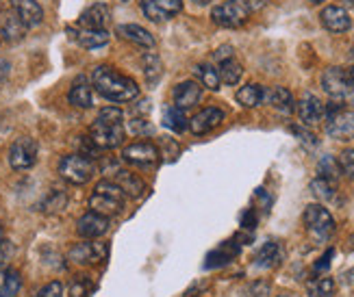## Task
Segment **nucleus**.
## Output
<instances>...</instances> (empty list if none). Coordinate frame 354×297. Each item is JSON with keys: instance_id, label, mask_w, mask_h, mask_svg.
Returning a JSON list of instances; mask_svg holds the SVG:
<instances>
[{"instance_id": "nucleus-1", "label": "nucleus", "mask_w": 354, "mask_h": 297, "mask_svg": "<svg viewBox=\"0 0 354 297\" xmlns=\"http://www.w3.org/2000/svg\"><path fill=\"white\" fill-rule=\"evenodd\" d=\"M91 87H94L102 98L111 102H133L140 98V87L133 78L120 74L109 66H98L91 72Z\"/></svg>"}, {"instance_id": "nucleus-2", "label": "nucleus", "mask_w": 354, "mask_h": 297, "mask_svg": "<svg viewBox=\"0 0 354 297\" xmlns=\"http://www.w3.org/2000/svg\"><path fill=\"white\" fill-rule=\"evenodd\" d=\"M89 137L96 144V148L113 150L124 144L127 128H124V115L118 106H104L100 108L98 117L89 126Z\"/></svg>"}, {"instance_id": "nucleus-3", "label": "nucleus", "mask_w": 354, "mask_h": 297, "mask_svg": "<svg viewBox=\"0 0 354 297\" xmlns=\"http://www.w3.org/2000/svg\"><path fill=\"white\" fill-rule=\"evenodd\" d=\"M259 7V0H224L211 9V20L222 28H239L250 20L252 11Z\"/></svg>"}, {"instance_id": "nucleus-4", "label": "nucleus", "mask_w": 354, "mask_h": 297, "mask_svg": "<svg viewBox=\"0 0 354 297\" xmlns=\"http://www.w3.org/2000/svg\"><path fill=\"white\" fill-rule=\"evenodd\" d=\"M124 200L127 193L113 180H100L89 195V209L98 215L113 217L124 209Z\"/></svg>"}, {"instance_id": "nucleus-5", "label": "nucleus", "mask_w": 354, "mask_h": 297, "mask_svg": "<svg viewBox=\"0 0 354 297\" xmlns=\"http://www.w3.org/2000/svg\"><path fill=\"white\" fill-rule=\"evenodd\" d=\"M324 115H326V135L337 142H352L354 139V111L344 108L339 100L328 102L324 106Z\"/></svg>"}, {"instance_id": "nucleus-6", "label": "nucleus", "mask_w": 354, "mask_h": 297, "mask_svg": "<svg viewBox=\"0 0 354 297\" xmlns=\"http://www.w3.org/2000/svg\"><path fill=\"white\" fill-rule=\"evenodd\" d=\"M96 161L85 154H68L59 161V176L70 184H87L96 176Z\"/></svg>"}, {"instance_id": "nucleus-7", "label": "nucleus", "mask_w": 354, "mask_h": 297, "mask_svg": "<svg viewBox=\"0 0 354 297\" xmlns=\"http://www.w3.org/2000/svg\"><path fill=\"white\" fill-rule=\"evenodd\" d=\"M304 228L309 232V237L315 243H326L333 234H335V220L328 213V209H324L322 204H309L304 209L302 215Z\"/></svg>"}, {"instance_id": "nucleus-8", "label": "nucleus", "mask_w": 354, "mask_h": 297, "mask_svg": "<svg viewBox=\"0 0 354 297\" xmlns=\"http://www.w3.org/2000/svg\"><path fill=\"white\" fill-rule=\"evenodd\" d=\"M322 87L328 93L333 100L344 102L354 93V83L350 81V76L344 68H328L322 74Z\"/></svg>"}, {"instance_id": "nucleus-9", "label": "nucleus", "mask_w": 354, "mask_h": 297, "mask_svg": "<svg viewBox=\"0 0 354 297\" xmlns=\"http://www.w3.org/2000/svg\"><path fill=\"white\" fill-rule=\"evenodd\" d=\"M37 142L30 137H20L15 139L9 148V165L15 169V171H24V169H30L35 163H37Z\"/></svg>"}, {"instance_id": "nucleus-10", "label": "nucleus", "mask_w": 354, "mask_h": 297, "mask_svg": "<svg viewBox=\"0 0 354 297\" xmlns=\"http://www.w3.org/2000/svg\"><path fill=\"white\" fill-rule=\"evenodd\" d=\"M122 159L135 167H155L161 159L159 148L150 142H137L122 150Z\"/></svg>"}, {"instance_id": "nucleus-11", "label": "nucleus", "mask_w": 354, "mask_h": 297, "mask_svg": "<svg viewBox=\"0 0 354 297\" xmlns=\"http://www.w3.org/2000/svg\"><path fill=\"white\" fill-rule=\"evenodd\" d=\"M109 256V245L106 243H76L68 258L72 262H79V265H96L102 262Z\"/></svg>"}, {"instance_id": "nucleus-12", "label": "nucleus", "mask_w": 354, "mask_h": 297, "mask_svg": "<svg viewBox=\"0 0 354 297\" xmlns=\"http://www.w3.org/2000/svg\"><path fill=\"white\" fill-rule=\"evenodd\" d=\"M140 5L148 20L163 22V20H170L172 15L180 13L183 0H140Z\"/></svg>"}, {"instance_id": "nucleus-13", "label": "nucleus", "mask_w": 354, "mask_h": 297, "mask_svg": "<svg viewBox=\"0 0 354 297\" xmlns=\"http://www.w3.org/2000/svg\"><path fill=\"white\" fill-rule=\"evenodd\" d=\"M224 122V111L218 106H207L203 111H198L192 119H189V131L194 135H207L213 128H218L220 124Z\"/></svg>"}, {"instance_id": "nucleus-14", "label": "nucleus", "mask_w": 354, "mask_h": 297, "mask_svg": "<svg viewBox=\"0 0 354 297\" xmlns=\"http://www.w3.org/2000/svg\"><path fill=\"white\" fill-rule=\"evenodd\" d=\"M296 111L304 126H315V124L324 117V102H322L315 93H304L296 102Z\"/></svg>"}, {"instance_id": "nucleus-15", "label": "nucleus", "mask_w": 354, "mask_h": 297, "mask_svg": "<svg viewBox=\"0 0 354 297\" xmlns=\"http://www.w3.org/2000/svg\"><path fill=\"white\" fill-rule=\"evenodd\" d=\"M319 22L324 26L328 33H346L352 26V20H350V13L344 9V7H337V5H330V7H324L319 13Z\"/></svg>"}, {"instance_id": "nucleus-16", "label": "nucleus", "mask_w": 354, "mask_h": 297, "mask_svg": "<svg viewBox=\"0 0 354 297\" xmlns=\"http://www.w3.org/2000/svg\"><path fill=\"white\" fill-rule=\"evenodd\" d=\"M109 226H111L109 217L89 211L81 217L79 224H76V232H79V237H83V239H98L109 230Z\"/></svg>"}, {"instance_id": "nucleus-17", "label": "nucleus", "mask_w": 354, "mask_h": 297, "mask_svg": "<svg viewBox=\"0 0 354 297\" xmlns=\"http://www.w3.org/2000/svg\"><path fill=\"white\" fill-rule=\"evenodd\" d=\"M68 33L81 48H87V50H96V48H102V46L109 44V33H106V30L79 26V28H68Z\"/></svg>"}, {"instance_id": "nucleus-18", "label": "nucleus", "mask_w": 354, "mask_h": 297, "mask_svg": "<svg viewBox=\"0 0 354 297\" xmlns=\"http://www.w3.org/2000/svg\"><path fill=\"white\" fill-rule=\"evenodd\" d=\"M109 22H111V9L104 3H96V5L87 7L79 18V26L96 28V30H106Z\"/></svg>"}, {"instance_id": "nucleus-19", "label": "nucleus", "mask_w": 354, "mask_h": 297, "mask_svg": "<svg viewBox=\"0 0 354 297\" xmlns=\"http://www.w3.org/2000/svg\"><path fill=\"white\" fill-rule=\"evenodd\" d=\"M9 3H11L13 13L18 15L28 28L39 26L44 22V9L37 0H9Z\"/></svg>"}, {"instance_id": "nucleus-20", "label": "nucleus", "mask_w": 354, "mask_h": 297, "mask_svg": "<svg viewBox=\"0 0 354 297\" xmlns=\"http://www.w3.org/2000/svg\"><path fill=\"white\" fill-rule=\"evenodd\" d=\"M172 98H174V106L187 111V108L196 106L200 102V98H203V87H200V83H196V81H183L174 87Z\"/></svg>"}, {"instance_id": "nucleus-21", "label": "nucleus", "mask_w": 354, "mask_h": 297, "mask_svg": "<svg viewBox=\"0 0 354 297\" xmlns=\"http://www.w3.org/2000/svg\"><path fill=\"white\" fill-rule=\"evenodd\" d=\"M283 258H285V249L281 241H266L259 247V252L254 256V265L259 269H274L283 262Z\"/></svg>"}, {"instance_id": "nucleus-22", "label": "nucleus", "mask_w": 354, "mask_h": 297, "mask_svg": "<svg viewBox=\"0 0 354 297\" xmlns=\"http://www.w3.org/2000/svg\"><path fill=\"white\" fill-rule=\"evenodd\" d=\"M118 35L122 37V39H127V41H131V44H135V46H142V48H155V37L150 35V30H146L144 26H140V24H120L118 28Z\"/></svg>"}, {"instance_id": "nucleus-23", "label": "nucleus", "mask_w": 354, "mask_h": 297, "mask_svg": "<svg viewBox=\"0 0 354 297\" xmlns=\"http://www.w3.org/2000/svg\"><path fill=\"white\" fill-rule=\"evenodd\" d=\"M68 102L76 108H89L94 104V93H91V85L87 83L85 76H79L72 83V87L68 91Z\"/></svg>"}, {"instance_id": "nucleus-24", "label": "nucleus", "mask_w": 354, "mask_h": 297, "mask_svg": "<svg viewBox=\"0 0 354 297\" xmlns=\"http://www.w3.org/2000/svg\"><path fill=\"white\" fill-rule=\"evenodd\" d=\"M263 102L272 104L276 111H281L285 115L294 113L296 111V100L291 96V91L285 89V87H272V89H266V98Z\"/></svg>"}, {"instance_id": "nucleus-25", "label": "nucleus", "mask_w": 354, "mask_h": 297, "mask_svg": "<svg viewBox=\"0 0 354 297\" xmlns=\"http://www.w3.org/2000/svg\"><path fill=\"white\" fill-rule=\"evenodd\" d=\"M237 254H239V243H235V241H224L220 247H215L213 252H209V254H207L205 267H207V269H218V267H224V265H228V262L233 260Z\"/></svg>"}, {"instance_id": "nucleus-26", "label": "nucleus", "mask_w": 354, "mask_h": 297, "mask_svg": "<svg viewBox=\"0 0 354 297\" xmlns=\"http://www.w3.org/2000/svg\"><path fill=\"white\" fill-rule=\"evenodd\" d=\"M113 182H115L127 195H131V198H140V195H144V191H146V182H144L140 176H135L133 171H129V169H115Z\"/></svg>"}, {"instance_id": "nucleus-27", "label": "nucleus", "mask_w": 354, "mask_h": 297, "mask_svg": "<svg viewBox=\"0 0 354 297\" xmlns=\"http://www.w3.org/2000/svg\"><path fill=\"white\" fill-rule=\"evenodd\" d=\"M26 24L18 18L15 13H7L3 22H0V39H5L9 44H15V41H20L24 39L26 35Z\"/></svg>"}, {"instance_id": "nucleus-28", "label": "nucleus", "mask_w": 354, "mask_h": 297, "mask_svg": "<svg viewBox=\"0 0 354 297\" xmlns=\"http://www.w3.org/2000/svg\"><path fill=\"white\" fill-rule=\"evenodd\" d=\"M237 102L243 106V108H254L259 104H263V98H266V87L263 85H257V83H248L237 89Z\"/></svg>"}, {"instance_id": "nucleus-29", "label": "nucleus", "mask_w": 354, "mask_h": 297, "mask_svg": "<svg viewBox=\"0 0 354 297\" xmlns=\"http://www.w3.org/2000/svg\"><path fill=\"white\" fill-rule=\"evenodd\" d=\"M335 291H337V285L328 276L311 278L309 282H306V295L309 297H333Z\"/></svg>"}, {"instance_id": "nucleus-30", "label": "nucleus", "mask_w": 354, "mask_h": 297, "mask_svg": "<svg viewBox=\"0 0 354 297\" xmlns=\"http://www.w3.org/2000/svg\"><path fill=\"white\" fill-rule=\"evenodd\" d=\"M163 126L174 131V133H183V131L189 128V119H187V115H185L183 108L172 104V106H167L165 113H163Z\"/></svg>"}, {"instance_id": "nucleus-31", "label": "nucleus", "mask_w": 354, "mask_h": 297, "mask_svg": "<svg viewBox=\"0 0 354 297\" xmlns=\"http://www.w3.org/2000/svg\"><path fill=\"white\" fill-rule=\"evenodd\" d=\"M194 72H196L198 81H200V85H203V87H207V89H211V91H218V89H220L222 81H220L218 70H215L213 66H209V64H198V66L194 68Z\"/></svg>"}, {"instance_id": "nucleus-32", "label": "nucleus", "mask_w": 354, "mask_h": 297, "mask_svg": "<svg viewBox=\"0 0 354 297\" xmlns=\"http://www.w3.org/2000/svg\"><path fill=\"white\" fill-rule=\"evenodd\" d=\"M218 74H220V81L224 85H237L241 81V76H243V68H241L239 61L228 59V61H222V64H220Z\"/></svg>"}, {"instance_id": "nucleus-33", "label": "nucleus", "mask_w": 354, "mask_h": 297, "mask_svg": "<svg viewBox=\"0 0 354 297\" xmlns=\"http://www.w3.org/2000/svg\"><path fill=\"white\" fill-rule=\"evenodd\" d=\"M311 193L322 202H339V198H337V184L319 176L311 182Z\"/></svg>"}, {"instance_id": "nucleus-34", "label": "nucleus", "mask_w": 354, "mask_h": 297, "mask_svg": "<svg viewBox=\"0 0 354 297\" xmlns=\"http://www.w3.org/2000/svg\"><path fill=\"white\" fill-rule=\"evenodd\" d=\"M317 174H319V178H324V180H330V182H335L337 184V180L342 178V165H339V161L337 159H333V156H324L319 163H317Z\"/></svg>"}, {"instance_id": "nucleus-35", "label": "nucleus", "mask_w": 354, "mask_h": 297, "mask_svg": "<svg viewBox=\"0 0 354 297\" xmlns=\"http://www.w3.org/2000/svg\"><path fill=\"white\" fill-rule=\"evenodd\" d=\"M68 207V195L64 191H59V189H53L48 195L44 198V202L39 204V209L44 213H48V215H55V213H61Z\"/></svg>"}, {"instance_id": "nucleus-36", "label": "nucleus", "mask_w": 354, "mask_h": 297, "mask_svg": "<svg viewBox=\"0 0 354 297\" xmlns=\"http://www.w3.org/2000/svg\"><path fill=\"white\" fill-rule=\"evenodd\" d=\"M142 66H144V74L148 78V83L150 85H155L161 74H163V64H161V59L155 55V52H146L144 59H142Z\"/></svg>"}, {"instance_id": "nucleus-37", "label": "nucleus", "mask_w": 354, "mask_h": 297, "mask_svg": "<svg viewBox=\"0 0 354 297\" xmlns=\"http://www.w3.org/2000/svg\"><path fill=\"white\" fill-rule=\"evenodd\" d=\"M20 289H22V276L15 271V269L9 267L5 285L0 287V297H15V295L20 293Z\"/></svg>"}, {"instance_id": "nucleus-38", "label": "nucleus", "mask_w": 354, "mask_h": 297, "mask_svg": "<svg viewBox=\"0 0 354 297\" xmlns=\"http://www.w3.org/2000/svg\"><path fill=\"white\" fill-rule=\"evenodd\" d=\"M94 293V285L87 278H76L70 287V297H89Z\"/></svg>"}, {"instance_id": "nucleus-39", "label": "nucleus", "mask_w": 354, "mask_h": 297, "mask_svg": "<svg viewBox=\"0 0 354 297\" xmlns=\"http://www.w3.org/2000/svg\"><path fill=\"white\" fill-rule=\"evenodd\" d=\"M157 148H159V154H161V159H167V156H170V161H174L176 156L180 154V148H178V144L174 142V139H167V137L159 139Z\"/></svg>"}, {"instance_id": "nucleus-40", "label": "nucleus", "mask_w": 354, "mask_h": 297, "mask_svg": "<svg viewBox=\"0 0 354 297\" xmlns=\"http://www.w3.org/2000/svg\"><path fill=\"white\" fill-rule=\"evenodd\" d=\"M339 165H342V171L348 176V178H352L354 180V148H350V150H344L342 152V156L339 159Z\"/></svg>"}, {"instance_id": "nucleus-41", "label": "nucleus", "mask_w": 354, "mask_h": 297, "mask_svg": "<svg viewBox=\"0 0 354 297\" xmlns=\"http://www.w3.org/2000/svg\"><path fill=\"white\" fill-rule=\"evenodd\" d=\"M131 133H133V135H140V137L152 135V124H150L146 117H137V115H133V119H131Z\"/></svg>"}, {"instance_id": "nucleus-42", "label": "nucleus", "mask_w": 354, "mask_h": 297, "mask_svg": "<svg viewBox=\"0 0 354 297\" xmlns=\"http://www.w3.org/2000/svg\"><path fill=\"white\" fill-rule=\"evenodd\" d=\"M37 297H64V285L59 280H53L37 293Z\"/></svg>"}, {"instance_id": "nucleus-43", "label": "nucleus", "mask_w": 354, "mask_h": 297, "mask_svg": "<svg viewBox=\"0 0 354 297\" xmlns=\"http://www.w3.org/2000/svg\"><path fill=\"white\" fill-rule=\"evenodd\" d=\"M291 133H294L296 137H300V142H302V144H306L309 148H315V146H317V139H315V135H313V133L304 131V128H300V126H294V128H291Z\"/></svg>"}, {"instance_id": "nucleus-44", "label": "nucleus", "mask_w": 354, "mask_h": 297, "mask_svg": "<svg viewBox=\"0 0 354 297\" xmlns=\"http://www.w3.org/2000/svg\"><path fill=\"white\" fill-rule=\"evenodd\" d=\"M250 293H252V297H268L272 293V285L266 282V280H259V282H254L250 287Z\"/></svg>"}, {"instance_id": "nucleus-45", "label": "nucleus", "mask_w": 354, "mask_h": 297, "mask_svg": "<svg viewBox=\"0 0 354 297\" xmlns=\"http://www.w3.org/2000/svg\"><path fill=\"white\" fill-rule=\"evenodd\" d=\"M213 59L218 61V64H222V61H228V59H233V46H220V48L213 52Z\"/></svg>"}, {"instance_id": "nucleus-46", "label": "nucleus", "mask_w": 354, "mask_h": 297, "mask_svg": "<svg viewBox=\"0 0 354 297\" xmlns=\"http://www.w3.org/2000/svg\"><path fill=\"white\" fill-rule=\"evenodd\" d=\"M257 226V215H254V211L252 209H248L243 215H241V228H245V230H252Z\"/></svg>"}, {"instance_id": "nucleus-47", "label": "nucleus", "mask_w": 354, "mask_h": 297, "mask_svg": "<svg viewBox=\"0 0 354 297\" xmlns=\"http://www.w3.org/2000/svg\"><path fill=\"white\" fill-rule=\"evenodd\" d=\"M333 249H328V252L324 254V256H322L319 258V262L315 265V271H322V269H328V265H330V258H333Z\"/></svg>"}, {"instance_id": "nucleus-48", "label": "nucleus", "mask_w": 354, "mask_h": 297, "mask_svg": "<svg viewBox=\"0 0 354 297\" xmlns=\"http://www.w3.org/2000/svg\"><path fill=\"white\" fill-rule=\"evenodd\" d=\"M9 70H11V66H9V61H3L0 59V87L5 85V81H7V76H9Z\"/></svg>"}, {"instance_id": "nucleus-49", "label": "nucleus", "mask_w": 354, "mask_h": 297, "mask_svg": "<svg viewBox=\"0 0 354 297\" xmlns=\"http://www.w3.org/2000/svg\"><path fill=\"white\" fill-rule=\"evenodd\" d=\"M7 274H9V267L5 262H0V287L5 285V280H7Z\"/></svg>"}, {"instance_id": "nucleus-50", "label": "nucleus", "mask_w": 354, "mask_h": 297, "mask_svg": "<svg viewBox=\"0 0 354 297\" xmlns=\"http://www.w3.org/2000/svg\"><path fill=\"white\" fill-rule=\"evenodd\" d=\"M192 3H194V5H200V7H205V5L211 3V0H192Z\"/></svg>"}, {"instance_id": "nucleus-51", "label": "nucleus", "mask_w": 354, "mask_h": 297, "mask_svg": "<svg viewBox=\"0 0 354 297\" xmlns=\"http://www.w3.org/2000/svg\"><path fill=\"white\" fill-rule=\"evenodd\" d=\"M309 3H313V5H319V3H324V0H309Z\"/></svg>"}, {"instance_id": "nucleus-52", "label": "nucleus", "mask_w": 354, "mask_h": 297, "mask_svg": "<svg viewBox=\"0 0 354 297\" xmlns=\"http://www.w3.org/2000/svg\"><path fill=\"white\" fill-rule=\"evenodd\" d=\"M276 297H294V295H291V293H283V295H276Z\"/></svg>"}, {"instance_id": "nucleus-53", "label": "nucleus", "mask_w": 354, "mask_h": 297, "mask_svg": "<svg viewBox=\"0 0 354 297\" xmlns=\"http://www.w3.org/2000/svg\"><path fill=\"white\" fill-rule=\"evenodd\" d=\"M350 243H352V249H354V237H352V239H350Z\"/></svg>"}]
</instances>
